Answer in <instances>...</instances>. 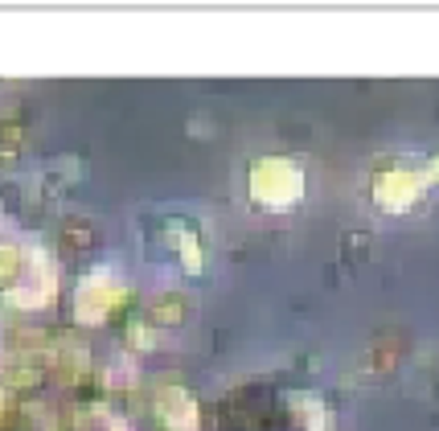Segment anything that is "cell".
I'll return each mask as SVG.
<instances>
[{
	"label": "cell",
	"instance_id": "obj_1",
	"mask_svg": "<svg viewBox=\"0 0 439 431\" xmlns=\"http://www.w3.org/2000/svg\"><path fill=\"white\" fill-rule=\"evenodd\" d=\"M439 193V152H395L365 172V206L382 218H406Z\"/></svg>",
	"mask_w": 439,
	"mask_h": 431
},
{
	"label": "cell",
	"instance_id": "obj_2",
	"mask_svg": "<svg viewBox=\"0 0 439 431\" xmlns=\"http://www.w3.org/2000/svg\"><path fill=\"white\" fill-rule=\"evenodd\" d=\"M144 259L156 267H169L181 279H206L210 271V226L193 210H156L140 234Z\"/></svg>",
	"mask_w": 439,
	"mask_h": 431
},
{
	"label": "cell",
	"instance_id": "obj_3",
	"mask_svg": "<svg viewBox=\"0 0 439 431\" xmlns=\"http://www.w3.org/2000/svg\"><path fill=\"white\" fill-rule=\"evenodd\" d=\"M242 193L247 206L255 214L279 218L292 214L308 202V169L300 156H283V152H263L251 156L247 172H242Z\"/></svg>",
	"mask_w": 439,
	"mask_h": 431
}]
</instances>
